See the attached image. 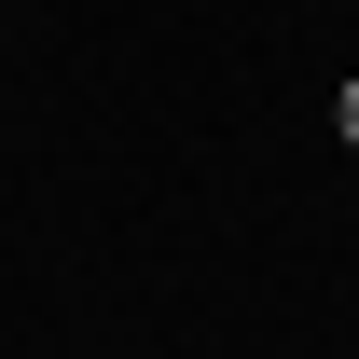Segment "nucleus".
Segmentation results:
<instances>
[{
  "mask_svg": "<svg viewBox=\"0 0 359 359\" xmlns=\"http://www.w3.org/2000/svg\"><path fill=\"white\" fill-rule=\"evenodd\" d=\"M346 138H359V83H346Z\"/></svg>",
  "mask_w": 359,
  "mask_h": 359,
  "instance_id": "nucleus-1",
  "label": "nucleus"
}]
</instances>
